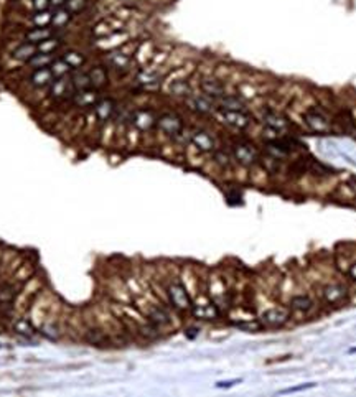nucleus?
<instances>
[{"mask_svg": "<svg viewBox=\"0 0 356 397\" xmlns=\"http://www.w3.org/2000/svg\"><path fill=\"white\" fill-rule=\"evenodd\" d=\"M86 7H88V0H68L66 5H65V9L69 10L74 15V13L83 12L84 9H86Z\"/></svg>", "mask_w": 356, "mask_h": 397, "instance_id": "nucleus-37", "label": "nucleus"}, {"mask_svg": "<svg viewBox=\"0 0 356 397\" xmlns=\"http://www.w3.org/2000/svg\"><path fill=\"white\" fill-rule=\"evenodd\" d=\"M315 387L313 382H309V384H300V386H295V387H289V389H284L281 391V394H295V392H302V391H307V389Z\"/></svg>", "mask_w": 356, "mask_h": 397, "instance_id": "nucleus-39", "label": "nucleus"}, {"mask_svg": "<svg viewBox=\"0 0 356 397\" xmlns=\"http://www.w3.org/2000/svg\"><path fill=\"white\" fill-rule=\"evenodd\" d=\"M167 293L168 307L178 313H190L191 305H193V297L187 290L180 280V276H168L165 280H162Z\"/></svg>", "mask_w": 356, "mask_h": 397, "instance_id": "nucleus-1", "label": "nucleus"}, {"mask_svg": "<svg viewBox=\"0 0 356 397\" xmlns=\"http://www.w3.org/2000/svg\"><path fill=\"white\" fill-rule=\"evenodd\" d=\"M289 308L298 313H309L315 308V300L309 293H295L289 300Z\"/></svg>", "mask_w": 356, "mask_h": 397, "instance_id": "nucleus-21", "label": "nucleus"}, {"mask_svg": "<svg viewBox=\"0 0 356 397\" xmlns=\"http://www.w3.org/2000/svg\"><path fill=\"white\" fill-rule=\"evenodd\" d=\"M290 318H292V310L284 305L266 308L259 315V321L262 323L264 328H282L290 321Z\"/></svg>", "mask_w": 356, "mask_h": 397, "instance_id": "nucleus-3", "label": "nucleus"}, {"mask_svg": "<svg viewBox=\"0 0 356 397\" xmlns=\"http://www.w3.org/2000/svg\"><path fill=\"white\" fill-rule=\"evenodd\" d=\"M200 91L203 92V94L213 97L215 101H218L219 97H223L226 94L224 84L219 81V79H216V78H205V79H201Z\"/></svg>", "mask_w": 356, "mask_h": 397, "instance_id": "nucleus-20", "label": "nucleus"}, {"mask_svg": "<svg viewBox=\"0 0 356 397\" xmlns=\"http://www.w3.org/2000/svg\"><path fill=\"white\" fill-rule=\"evenodd\" d=\"M346 277L350 279L351 282L356 284V261L351 262L350 265H348V269H346Z\"/></svg>", "mask_w": 356, "mask_h": 397, "instance_id": "nucleus-41", "label": "nucleus"}, {"mask_svg": "<svg viewBox=\"0 0 356 397\" xmlns=\"http://www.w3.org/2000/svg\"><path fill=\"white\" fill-rule=\"evenodd\" d=\"M53 79H55V76L52 73V69H49V66H45V68L32 69V73L28 75L27 81L33 89H41V88H48V86L53 83Z\"/></svg>", "mask_w": 356, "mask_h": 397, "instance_id": "nucleus-17", "label": "nucleus"}, {"mask_svg": "<svg viewBox=\"0 0 356 397\" xmlns=\"http://www.w3.org/2000/svg\"><path fill=\"white\" fill-rule=\"evenodd\" d=\"M58 58V53H37L27 64L32 69L35 68H45V66H52V63Z\"/></svg>", "mask_w": 356, "mask_h": 397, "instance_id": "nucleus-31", "label": "nucleus"}, {"mask_svg": "<svg viewBox=\"0 0 356 397\" xmlns=\"http://www.w3.org/2000/svg\"><path fill=\"white\" fill-rule=\"evenodd\" d=\"M71 18H73V13H71L69 10H66L65 7H61V9H56V10H53L52 27L55 28V30H63L65 27H68Z\"/></svg>", "mask_w": 356, "mask_h": 397, "instance_id": "nucleus-30", "label": "nucleus"}, {"mask_svg": "<svg viewBox=\"0 0 356 397\" xmlns=\"http://www.w3.org/2000/svg\"><path fill=\"white\" fill-rule=\"evenodd\" d=\"M49 69H52V73L55 78H63V76H69L71 73H73V68L69 66V64L63 60L61 56H58L56 60L52 63V66H49Z\"/></svg>", "mask_w": 356, "mask_h": 397, "instance_id": "nucleus-34", "label": "nucleus"}, {"mask_svg": "<svg viewBox=\"0 0 356 397\" xmlns=\"http://www.w3.org/2000/svg\"><path fill=\"white\" fill-rule=\"evenodd\" d=\"M92 111H94V115L96 119L101 122V124H106V122H109L114 114H116L117 111V103L114 101L112 97H101L96 103V106L92 107Z\"/></svg>", "mask_w": 356, "mask_h": 397, "instance_id": "nucleus-13", "label": "nucleus"}, {"mask_svg": "<svg viewBox=\"0 0 356 397\" xmlns=\"http://www.w3.org/2000/svg\"><path fill=\"white\" fill-rule=\"evenodd\" d=\"M303 120L307 127L310 129L312 132H317V134H328L332 131V124L328 117L315 109H309L307 112L303 114Z\"/></svg>", "mask_w": 356, "mask_h": 397, "instance_id": "nucleus-11", "label": "nucleus"}, {"mask_svg": "<svg viewBox=\"0 0 356 397\" xmlns=\"http://www.w3.org/2000/svg\"><path fill=\"white\" fill-rule=\"evenodd\" d=\"M215 154V160L218 165H221V167H227V165L231 163V157L226 154L224 150H215L213 152Z\"/></svg>", "mask_w": 356, "mask_h": 397, "instance_id": "nucleus-38", "label": "nucleus"}, {"mask_svg": "<svg viewBox=\"0 0 356 397\" xmlns=\"http://www.w3.org/2000/svg\"><path fill=\"white\" fill-rule=\"evenodd\" d=\"M99 99H101L99 91L94 88H88V89L74 91L73 97H71V103L76 107H81V109H88V107H94Z\"/></svg>", "mask_w": 356, "mask_h": 397, "instance_id": "nucleus-16", "label": "nucleus"}, {"mask_svg": "<svg viewBox=\"0 0 356 397\" xmlns=\"http://www.w3.org/2000/svg\"><path fill=\"white\" fill-rule=\"evenodd\" d=\"M37 53H38V46L35 45V43H30V41L25 40L12 52V58H13V60L20 61V63L27 64Z\"/></svg>", "mask_w": 356, "mask_h": 397, "instance_id": "nucleus-25", "label": "nucleus"}, {"mask_svg": "<svg viewBox=\"0 0 356 397\" xmlns=\"http://www.w3.org/2000/svg\"><path fill=\"white\" fill-rule=\"evenodd\" d=\"M231 154H233L234 160H236L239 165H243V167H251V165H254L259 160L258 148H256L252 143H249L246 140L234 142L233 147H231Z\"/></svg>", "mask_w": 356, "mask_h": 397, "instance_id": "nucleus-4", "label": "nucleus"}, {"mask_svg": "<svg viewBox=\"0 0 356 397\" xmlns=\"http://www.w3.org/2000/svg\"><path fill=\"white\" fill-rule=\"evenodd\" d=\"M88 76H89V83H91V88L94 89H101L104 88L106 84L109 81V76H108V69H106L104 64H94L88 69Z\"/></svg>", "mask_w": 356, "mask_h": 397, "instance_id": "nucleus-24", "label": "nucleus"}, {"mask_svg": "<svg viewBox=\"0 0 356 397\" xmlns=\"http://www.w3.org/2000/svg\"><path fill=\"white\" fill-rule=\"evenodd\" d=\"M187 104L191 111L196 112V114H201V115L213 114L218 109L216 101L210 96L203 94V92H198V94H193V92H191V94L187 97Z\"/></svg>", "mask_w": 356, "mask_h": 397, "instance_id": "nucleus-9", "label": "nucleus"}, {"mask_svg": "<svg viewBox=\"0 0 356 397\" xmlns=\"http://www.w3.org/2000/svg\"><path fill=\"white\" fill-rule=\"evenodd\" d=\"M68 0H49V9L56 10V9H61V7L66 5Z\"/></svg>", "mask_w": 356, "mask_h": 397, "instance_id": "nucleus-43", "label": "nucleus"}, {"mask_svg": "<svg viewBox=\"0 0 356 397\" xmlns=\"http://www.w3.org/2000/svg\"><path fill=\"white\" fill-rule=\"evenodd\" d=\"M190 315L200 321H216L221 318L223 310L216 305L215 300L208 295V292L200 290L193 297V305H191Z\"/></svg>", "mask_w": 356, "mask_h": 397, "instance_id": "nucleus-2", "label": "nucleus"}, {"mask_svg": "<svg viewBox=\"0 0 356 397\" xmlns=\"http://www.w3.org/2000/svg\"><path fill=\"white\" fill-rule=\"evenodd\" d=\"M266 152L269 154V157L270 158H274V160H282L284 157H287L289 155V145L287 143H284V142H281V140H269L267 143H266Z\"/></svg>", "mask_w": 356, "mask_h": 397, "instance_id": "nucleus-28", "label": "nucleus"}, {"mask_svg": "<svg viewBox=\"0 0 356 397\" xmlns=\"http://www.w3.org/2000/svg\"><path fill=\"white\" fill-rule=\"evenodd\" d=\"M13 333H17L18 336L22 338H27V340H30V338L37 336L38 335V328L35 327L33 321L28 318V316H18V318L13 321Z\"/></svg>", "mask_w": 356, "mask_h": 397, "instance_id": "nucleus-22", "label": "nucleus"}, {"mask_svg": "<svg viewBox=\"0 0 356 397\" xmlns=\"http://www.w3.org/2000/svg\"><path fill=\"white\" fill-rule=\"evenodd\" d=\"M55 35H56V30L53 27H32L25 32L23 37H25L27 41L38 45V43L52 38V37H55Z\"/></svg>", "mask_w": 356, "mask_h": 397, "instance_id": "nucleus-23", "label": "nucleus"}, {"mask_svg": "<svg viewBox=\"0 0 356 397\" xmlns=\"http://www.w3.org/2000/svg\"><path fill=\"white\" fill-rule=\"evenodd\" d=\"M348 295H350V288L341 282L326 284L322 288V300L330 307L341 305V303L348 300Z\"/></svg>", "mask_w": 356, "mask_h": 397, "instance_id": "nucleus-6", "label": "nucleus"}, {"mask_svg": "<svg viewBox=\"0 0 356 397\" xmlns=\"http://www.w3.org/2000/svg\"><path fill=\"white\" fill-rule=\"evenodd\" d=\"M233 327H236L243 331H247V333H256V331H261L264 330L262 323L259 321V318H246V320H236V321H231Z\"/></svg>", "mask_w": 356, "mask_h": 397, "instance_id": "nucleus-33", "label": "nucleus"}, {"mask_svg": "<svg viewBox=\"0 0 356 397\" xmlns=\"http://www.w3.org/2000/svg\"><path fill=\"white\" fill-rule=\"evenodd\" d=\"M135 81L140 84L142 89H147V91H154V89H159L162 86V75L157 73L154 69H142L139 71L137 78Z\"/></svg>", "mask_w": 356, "mask_h": 397, "instance_id": "nucleus-19", "label": "nucleus"}, {"mask_svg": "<svg viewBox=\"0 0 356 397\" xmlns=\"http://www.w3.org/2000/svg\"><path fill=\"white\" fill-rule=\"evenodd\" d=\"M348 302L351 305H356V290H350V295H348Z\"/></svg>", "mask_w": 356, "mask_h": 397, "instance_id": "nucleus-44", "label": "nucleus"}, {"mask_svg": "<svg viewBox=\"0 0 356 397\" xmlns=\"http://www.w3.org/2000/svg\"><path fill=\"white\" fill-rule=\"evenodd\" d=\"M157 115L152 109H147V107H140V109H135L131 114V124L137 129V131L147 132L150 129L157 127Z\"/></svg>", "mask_w": 356, "mask_h": 397, "instance_id": "nucleus-10", "label": "nucleus"}, {"mask_svg": "<svg viewBox=\"0 0 356 397\" xmlns=\"http://www.w3.org/2000/svg\"><path fill=\"white\" fill-rule=\"evenodd\" d=\"M350 353H356V348H351V350H350Z\"/></svg>", "mask_w": 356, "mask_h": 397, "instance_id": "nucleus-45", "label": "nucleus"}, {"mask_svg": "<svg viewBox=\"0 0 356 397\" xmlns=\"http://www.w3.org/2000/svg\"><path fill=\"white\" fill-rule=\"evenodd\" d=\"M218 109H224V111H246V101L236 96V94H224L223 97H219L216 101Z\"/></svg>", "mask_w": 356, "mask_h": 397, "instance_id": "nucleus-26", "label": "nucleus"}, {"mask_svg": "<svg viewBox=\"0 0 356 397\" xmlns=\"http://www.w3.org/2000/svg\"><path fill=\"white\" fill-rule=\"evenodd\" d=\"M190 142L198 152H203V154H211V152L216 150V140L210 132L206 131H196L190 135Z\"/></svg>", "mask_w": 356, "mask_h": 397, "instance_id": "nucleus-14", "label": "nucleus"}, {"mask_svg": "<svg viewBox=\"0 0 356 397\" xmlns=\"http://www.w3.org/2000/svg\"><path fill=\"white\" fill-rule=\"evenodd\" d=\"M168 92L170 96H176V97H185L187 99L191 94V86L188 83V79H178V81H172L163 86Z\"/></svg>", "mask_w": 356, "mask_h": 397, "instance_id": "nucleus-27", "label": "nucleus"}, {"mask_svg": "<svg viewBox=\"0 0 356 397\" xmlns=\"http://www.w3.org/2000/svg\"><path fill=\"white\" fill-rule=\"evenodd\" d=\"M61 58L69 64L71 68H73V71L81 69L84 64L88 63L86 55H83L81 52H78V49H68V52H65L61 55Z\"/></svg>", "mask_w": 356, "mask_h": 397, "instance_id": "nucleus-29", "label": "nucleus"}, {"mask_svg": "<svg viewBox=\"0 0 356 397\" xmlns=\"http://www.w3.org/2000/svg\"><path fill=\"white\" fill-rule=\"evenodd\" d=\"M52 17H53V10H41V12H35L32 15V21L33 27H52Z\"/></svg>", "mask_w": 356, "mask_h": 397, "instance_id": "nucleus-36", "label": "nucleus"}, {"mask_svg": "<svg viewBox=\"0 0 356 397\" xmlns=\"http://www.w3.org/2000/svg\"><path fill=\"white\" fill-rule=\"evenodd\" d=\"M61 45H63V41H61V38L58 37V35H55V37H52V38H48V40H45V41H41V43H38V52L40 53H58V49L61 48Z\"/></svg>", "mask_w": 356, "mask_h": 397, "instance_id": "nucleus-35", "label": "nucleus"}, {"mask_svg": "<svg viewBox=\"0 0 356 397\" xmlns=\"http://www.w3.org/2000/svg\"><path fill=\"white\" fill-rule=\"evenodd\" d=\"M122 27H124V23L117 18H106L92 27V35H94L97 40H101V38L109 37V35L122 32L124 30Z\"/></svg>", "mask_w": 356, "mask_h": 397, "instance_id": "nucleus-15", "label": "nucleus"}, {"mask_svg": "<svg viewBox=\"0 0 356 397\" xmlns=\"http://www.w3.org/2000/svg\"><path fill=\"white\" fill-rule=\"evenodd\" d=\"M32 9L35 12L48 10L49 9V0H32Z\"/></svg>", "mask_w": 356, "mask_h": 397, "instance_id": "nucleus-40", "label": "nucleus"}, {"mask_svg": "<svg viewBox=\"0 0 356 397\" xmlns=\"http://www.w3.org/2000/svg\"><path fill=\"white\" fill-rule=\"evenodd\" d=\"M216 117L223 122V124L230 126L233 129H238V131H244L249 126H251V115H249L246 111H224V109H216Z\"/></svg>", "mask_w": 356, "mask_h": 397, "instance_id": "nucleus-5", "label": "nucleus"}, {"mask_svg": "<svg viewBox=\"0 0 356 397\" xmlns=\"http://www.w3.org/2000/svg\"><path fill=\"white\" fill-rule=\"evenodd\" d=\"M71 84H73L74 91H80V89H88L91 88V83H89V76H88V71H83L81 69H74L71 73Z\"/></svg>", "mask_w": 356, "mask_h": 397, "instance_id": "nucleus-32", "label": "nucleus"}, {"mask_svg": "<svg viewBox=\"0 0 356 397\" xmlns=\"http://www.w3.org/2000/svg\"><path fill=\"white\" fill-rule=\"evenodd\" d=\"M132 60H134V55L127 53L124 45L120 48L111 49V52L104 55V64L116 71H127L132 64Z\"/></svg>", "mask_w": 356, "mask_h": 397, "instance_id": "nucleus-7", "label": "nucleus"}, {"mask_svg": "<svg viewBox=\"0 0 356 397\" xmlns=\"http://www.w3.org/2000/svg\"><path fill=\"white\" fill-rule=\"evenodd\" d=\"M71 76V75H69ZM63 76V78H55L53 83L48 86V94L53 99H65V97H73L74 88L71 84V78Z\"/></svg>", "mask_w": 356, "mask_h": 397, "instance_id": "nucleus-12", "label": "nucleus"}, {"mask_svg": "<svg viewBox=\"0 0 356 397\" xmlns=\"http://www.w3.org/2000/svg\"><path fill=\"white\" fill-rule=\"evenodd\" d=\"M262 122H264V126L267 129H270V131H274L277 134L286 132L290 127V122L287 120L286 115H282L281 112H275V111L264 112V115H262Z\"/></svg>", "mask_w": 356, "mask_h": 397, "instance_id": "nucleus-18", "label": "nucleus"}, {"mask_svg": "<svg viewBox=\"0 0 356 397\" xmlns=\"http://www.w3.org/2000/svg\"><path fill=\"white\" fill-rule=\"evenodd\" d=\"M241 382V379H234V381H223V382H216V387L218 389H227V387H233L234 384Z\"/></svg>", "mask_w": 356, "mask_h": 397, "instance_id": "nucleus-42", "label": "nucleus"}, {"mask_svg": "<svg viewBox=\"0 0 356 397\" xmlns=\"http://www.w3.org/2000/svg\"><path fill=\"white\" fill-rule=\"evenodd\" d=\"M157 129L170 137H180L183 132V120L175 112H165L157 117Z\"/></svg>", "mask_w": 356, "mask_h": 397, "instance_id": "nucleus-8", "label": "nucleus"}]
</instances>
